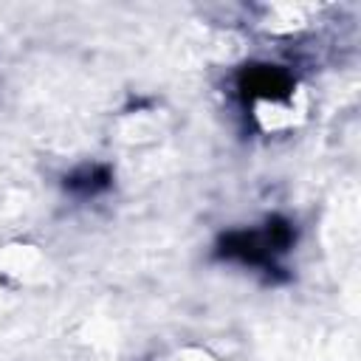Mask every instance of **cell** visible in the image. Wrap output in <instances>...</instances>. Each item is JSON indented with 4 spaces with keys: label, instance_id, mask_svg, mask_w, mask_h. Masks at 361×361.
<instances>
[{
    "label": "cell",
    "instance_id": "2",
    "mask_svg": "<svg viewBox=\"0 0 361 361\" xmlns=\"http://www.w3.org/2000/svg\"><path fill=\"white\" fill-rule=\"evenodd\" d=\"M178 361H217V358L203 353V350H186L183 355H178Z\"/></svg>",
    "mask_w": 361,
    "mask_h": 361
},
{
    "label": "cell",
    "instance_id": "1",
    "mask_svg": "<svg viewBox=\"0 0 361 361\" xmlns=\"http://www.w3.org/2000/svg\"><path fill=\"white\" fill-rule=\"evenodd\" d=\"M45 271H48V262L37 251V245H8L0 254V279H6L8 285H17V288L34 285L45 276Z\"/></svg>",
    "mask_w": 361,
    "mask_h": 361
}]
</instances>
